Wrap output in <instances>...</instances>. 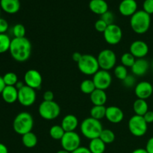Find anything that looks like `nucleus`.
I'll return each instance as SVG.
<instances>
[{
  "instance_id": "1",
  "label": "nucleus",
  "mask_w": 153,
  "mask_h": 153,
  "mask_svg": "<svg viewBox=\"0 0 153 153\" xmlns=\"http://www.w3.org/2000/svg\"><path fill=\"white\" fill-rule=\"evenodd\" d=\"M10 55L16 61L25 62L29 59L31 53V43L26 37L16 38L11 40L10 49Z\"/></svg>"
},
{
  "instance_id": "2",
  "label": "nucleus",
  "mask_w": 153,
  "mask_h": 153,
  "mask_svg": "<svg viewBox=\"0 0 153 153\" xmlns=\"http://www.w3.org/2000/svg\"><path fill=\"white\" fill-rule=\"evenodd\" d=\"M103 130L102 125L100 120L94 118H85L80 125V131L85 137L89 140L100 137L101 132Z\"/></svg>"
},
{
  "instance_id": "3",
  "label": "nucleus",
  "mask_w": 153,
  "mask_h": 153,
  "mask_svg": "<svg viewBox=\"0 0 153 153\" xmlns=\"http://www.w3.org/2000/svg\"><path fill=\"white\" fill-rule=\"evenodd\" d=\"M151 24L150 15L143 10H137L131 16L130 25L133 31L139 34H145L149 29Z\"/></svg>"
},
{
  "instance_id": "4",
  "label": "nucleus",
  "mask_w": 153,
  "mask_h": 153,
  "mask_svg": "<svg viewBox=\"0 0 153 153\" xmlns=\"http://www.w3.org/2000/svg\"><path fill=\"white\" fill-rule=\"evenodd\" d=\"M34 126V119L30 113L22 111L15 117L13 122V128L16 133L20 135L30 132Z\"/></svg>"
},
{
  "instance_id": "5",
  "label": "nucleus",
  "mask_w": 153,
  "mask_h": 153,
  "mask_svg": "<svg viewBox=\"0 0 153 153\" xmlns=\"http://www.w3.org/2000/svg\"><path fill=\"white\" fill-rule=\"evenodd\" d=\"M80 72L86 76H94L100 70L97 58L89 54L82 55L80 61L77 63Z\"/></svg>"
},
{
  "instance_id": "6",
  "label": "nucleus",
  "mask_w": 153,
  "mask_h": 153,
  "mask_svg": "<svg viewBox=\"0 0 153 153\" xmlns=\"http://www.w3.org/2000/svg\"><path fill=\"white\" fill-rule=\"evenodd\" d=\"M38 113L43 119L53 120L61 114V108L55 101H43L39 105Z\"/></svg>"
},
{
  "instance_id": "7",
  "label": "nucleus",
  "mask_w": 153,
  "mask_h": 153,
  "mask_svg": "<svg viewBox=\"0 0 153 153\" xmlns=\"http://www.w3.org/2000/svg\"><path fill=\"white\" fill-rule=\"evenodd\" d=\"M128 129L131 134L135 137H142L146 133L148 123L143 116L134 114L128 120Z\"/></svg>"
},
{
  "instance_id": "8",
  "label": "nucleus",
  "mask_w": 153,
  "mask_h": 153,
  "mask_svg": "<svg viewBox=\"0 0 153 153\" xmlns=\"http://www.w3.org/2000/svg\"><path fill=\"white\" fill-rule=\"evenodd\" d=\"M100 70H108L115 67L117 63L116 54L111 49H103L97 56Z\"/></svg>"
},
{
  "instance_id": "9",
  "label": "nucleus",
  "mask_w": 153,
  "mask_h": 153,
  "mask_svg": "<svg viewBox=\"0 0 153 153\" xmlns=\"http://www.w3.org/2000/svg\"><path fill=\"white\" fill-rule=\"evenodd\" d=\"M61 144L63 149L72 152L81 146V137L76 131L65 132L61 140Z\"/></svg>"
},
{
  "instance_id": "10",
  "label": "nucleus",
  "mask_w": 153,
  "mask_h": 153,
  "mask_svg": "<svg viewBox=\"0 0 153 153\" xmlns=\"http://www.w3.org/2000/svg\"><path fill=\"white\" fill-rule=\"evenodd\" d=\"M37 94L35 90L25 85L18 91V100L19 104L25 107L31 106L36 101Z\"/></svg>"
},
{
  "instance_id": "11",
  "label": "nucleus",
  "mask_w": 153,
  "mask_h": 153,
  "mask_svg": "<svg viewBox=\"0 0 153 153\" xmlns=\"http://www.w3.org/2000/svg\"><path fill=\"white\" fill-rule=\"evenodd\" d=\"M103 36L106 43L110 45H117L122 40V29L119 25L114 23L108 25L107 28L103 33Z\"/></svg>"
},
{
  "instance_id": "12",
  "label": "nucleus",
  "mask_w": 153,
  "mask_h": 153,
  "mask_svg": "<svg viewBox=\"0 0 153 153\" xmlns=\"http://www.w3.org/2000/svg\"><path fill=\"white\" fill-rule=\"evenodd\" d=\"M92 80L97 89L105 91L111 85L112 77L107 70H100L93 76Z\"/></svg>"
},
{
  "instance_id": "13",
  "label": "nucleus",
  "mask_w": 153,
  "mask_h": 153,
  "mask_svg": "<svg viewBox=\"0 0 153 153\" xmlns=\"http://www.w3.org/2000/svg\"><path fill=\"white\" fill-rule=\"evenodd\" d=\"M43 78L40 72L36 70H28L24 76V83L25 85L34 90H39L42 86Z\"/></svg>"
},
{
  "instance_id": "14",
  "label": "nucleus",
  "mask_w": 153,
  "mask_h": 153,
  "mask_svg": "<svg viewBox=\"0 0 153 153\" xmlns=\"http://www.w3.org/2000/svg\"><path fill=\"white\" fill-rule=\"evenodd\" d=\"M134 94L137 99L147 100L153 94V86L152 84L146 81H143L134 87Z\"/></svg>"
},
{
  "instance_id": "15",
  "label": "nucleus",
  "mask_w": 153,
  "mask_h": 153,
  "mask_svg": "<svg viewBox=\"0 0 153 153\" xmlns=\"http://www.w3.org/2000/svg\"><path fill=\"white\" fill-rule=\"evenodd\" d=\"M130 53L132 54L135 58H144L149 53V46L146 42L143 40H135L130 45Z\"/></svg>"
},
{
  "instance_id": "16",
  "label": "nucleus",
  "mask_w": 153,
  "mask_h": 153,
  "mask_svg": "<svg viewBox=\"0 0 153 153\" xmlns=\"http://www.w3.org/2000/svg\"><path fill=\"white\" fill-rule=\"evenodd\" d=\"M119 11L123 16H131L137 11V3L135 0H123L119 4Z\"/></svg>"
},
{
  "instance_id": "17",
  "label": "nucleus",
  "mask_w": 153,
  "mask_h": 153,
  "mask_svg": "<svg viewBox=\"0 0 153 153\" xmlns=\"http://www.w3.org/2000/svg\"><path fill=\"white\" fill-rule=\"evenodd\" d=\"M105 118L112 123H120L124 118V113L119 107L109 106L106 108Z\"/></svg>"
},
{
  "instance_id": "18",
  "label": "nucleus",
  "mask_w": 153,
  "mask_h": 153,
  "mask_svg": "<svg viewBox=\"0 0 153 153\" xmlns=\"http://www.w3.org/2000/svg\"><path fill=\"white\" fill-rule=\"evenodd\" d=\"M133 75L135 76H143L149 69V63L145 58L136 59L134 65L131 67Z\"/></svg>"
},
{
  "instance_id": "19",
  "label": "nucleus",
  "mask_w": 153,
  "mask_h": 153,
  "mask_svg": "<svg viewBox=\"0 0 153 153\" xmlns=\"http://www.w3.org/2000/svg\"><path fill=\"white\" fill-rule=\"evenodd\" d=\"M0 7L5 13L13 14L20 9V1L19 0H0Z\"/></svg>"
},
{
  "instance_id": "20",
  "label": "nucleus",
  "mask_w": 153,
  "mask_h": 153,
  "mask_svg": "<svg viewBox=\"0 0 153 153\" xmlns=\"http://www.w3.org/2000/svg\"><path fill=\"white\" fill-rule=\"evenodd\" d=\"M1 95L6 103L13 104L18 100V90L15 86H5Z\"/></svg>"
},
{
  "instance_id": "21",
  "label": "nucleus",
  "mask_w": 153,
  "mask_h": 153,
  "mask_svg": "<svg viewBox=\"0 0 153 153\" xmlns=\"http://www.w3.org/2000/svg\"><path fill=\"white\" fill-rule=\"evenodd\" d=\"M61 126L65 132L68 131H75L79 126V120L75 115L67 114L63 118Z\"/></svg>"
},
{
  "instance_id": "22",
  "label": "nucleus",
  "mask_w": 153,
  "mask_h": 153,
  "mask_svg": "<svg viewBox=\"0 0 153 153\" xmlns=\"http://www.w3.org/2000/svg\"><path fill=\"white\" fill-rule=\"evenodd\" d=\"M89 8L96 14L102 15L108 10V4L105 0H91L89 2Z\"/></svg>"
},
{
  "instance_id": "23",
  "label": "nucleus",
  "mask_w": 153,
  "mask_h": 153,
  "mask_svg": "<svg viewBox=\"0 0 153 153\" xmlns=\"http://www.w3.org/2000/svg\"><path fill=\"white\" fill-rule=\"evenodd\" d=\"M91 102L94 105H105L107 102V95L105 91L96 89L92 94L90 95Z\"/></svg>"
},
{
  "instance_id": "24",
  "label": "nucleus",
  "mask_w": 153,
  "mask_h": 153,
  "mask_svg": "<svg viewBox=\"0 0 153 153\" xmlns=\"http://www.w3.org/2000/svg\"><path fill=\"white\" fill-rule=\"evenodd\" d=\"M133 110L136 115L143 116L149 111V105L145 100L137 99L133 104Z\"/></svg>"
},
{
  "instance_id": "25",
  "label": "nucleus",
  "mask_w": 153,
  "mask_h": 153,
  "mask_svg": "<svg viewBox=\"0 0 153 153\" xmlns=\"http://www.w3.org/2000/svg\"><path fill=\"white\" fill-rule=\"evenodd\" d=\"M88 149L91 153H104L106 149V144L100 137H97L91 140Z\"/></svg>"
},
{
  "instance_id": "26",
  "label": "nucleus",
  "mask_w": 153,
  "mask_h": 153,
  "mask_svg": "<svg viewBox=\"0 0 153 153\" xmlns=\"http://www.w3.org/2000/svg\"><path fill=\"white\" fill-rule=\"evenodd\" d=\"M22 143L26 148L31 149L37 144V137L32 131L22 135Z\"/></svg>"
},
{
  "instance_id": "27",
  "label": "nucleus",
  "mask_w": 153,
  "mask_h": 153,
  "mask_svg": "<svg viewBox=\"0 0 153 153\" xmlns=\"http://www.w3.org/2000/svg\"><path fill=\"white\" fill-rule=\"evenodd\" d=\"M106 108L105 105H94L91 109V117L98 120H101L105 117Z\"/></svg>"
},
{
  "instance_id": "28",
  "label": "nucleus",
  "mask_w": 153,
  "mask_h": 153,
  "mask_svg": "<svg viewBox=\"0 0 153 153\" xmlns=\"http://www.w3.org/2000/svg\"><path fill=\"white\" fill-rule=\"evenodd\" d=\"M97 89L92 79H85L82 81L80 85V90L82 93L91 95Z\"/></svg>"
},
{
  "instance_id": "29",
  "label": "nucleus",
  "mask_w": 153,
  "mask_h": 153,
  "mask_svg": "<svg viewBox=\"0 0 153 153\" xmlns=\"http://www.w3.org/2000/svg\"><path fill=\"white\" fill-rule=\"evenodd\" d=\"M64 134H65V131L62 128V126L59 125L52 126L49 130V135L54 140H61Z\"/></svg>"
},
{
  "instance_id": "30",
  "label": "nucleus",
  "mask_w": 153,
  "mask_h": 153,
  "mask_svg": "<svg viewBox=\"0 0 153 153\" xmlns=\"http://www.w3.org/2000/svg\"><path fill=\"white\" fill-rule=\"evenodd\" d=\"M10 43L11 40L7 34H0V54L9 51Z\"/></svg>"
},
{
  "instance_id": "31",
  "label": "nucleus",
  "mask_w": 153,
  "mask_h": 153,
  "mask_svg": "<svg viewBox=\"0 0 153 153\" xmlns=\"http://www.w3.org/2000/svg\"><path fill=\"white\" fill-rule=\"evenodd\" d=\"M100 138L104 142L105 144H110L113 143L115 140V134L111 129H104L100 136Z\"/></svg>"
},
{
  "instance_id": "32",
  "label": "nucleus",
  "mask_w": 153,
  "mask_h": 153,
  "mask_svg": "<svg viewBox=\"0 0 153 153\" xmlns=\"http://www.w3.org/2000/svg\"><path fill=\"white\" fill-rule=\"evenodd\" d=\"M2 77L6 86H15L18 82L17 75L13 72L6 73Z\"/></svg>"
},
{
  "instance_id": "33",
  "label": "nucleus",
  "mask_w": 153,
  "mask_h": 153,
  "mask_svg": "<svg viewBox=\"0 0 153 153\" xmlns=\"http://www.w3.org/2000/svg\"><path fill=\"white\" fill-rule=\"evenodd\" d=\"M120 61L122 65L125 66L126 67H131L134 65L136 58L130 52H126V53L123 54V55L121 56Z\"/></svg>"
},
{
  "instance_id": "34",
  "label": "nucleus",
  "mask_w": 153,
  "mask_h": 153,
  "mask_svg": "<svg viewBox=\"0 0 153 153\" xmlns=\"http://www.w3.org/2000/svg\"><path fill=\"white\" fill-rule=\"evenodd\" d=\"M114 73L117 79L119 80L123 81L128 76V70H127V67L125 66L122 65H117L114 67Z\"/></svg>"
},
{
  "instance_id": "35",
  "label": "nucleus",
  "mask_w": 153,
  "mask_h": 153,
  "mask_svg": "<svg viewBox=\"0 0 153 153\" xmlns=\"http://www.w3.org/2000/svg\"><path fill=\"white\" fill-rule=\"evenodd\" d=\"M25 28L22 24L18 23L16 24L12 28V33L14 37L16 38H21V37H25Z\"/></svg>"
},
{
  "instance_id": "36",
  "label": "nucleus",
  "mask_w": 153,
  "mask_h": 153,
  "mask_svg": "<svg viewBox=\"0 0 153 153\" xmlns=\"http://www.w3.org/2000/svg\"><path fill=\"white\" fill-rule=\"evenodd\" d=\"M123 82V85L127 88H133L134 86H136V78L134 75H128L127 77L124 79Z\"/></svg>"
},
{
  "instance_id": "37",
  "label": "nucleus",
  "mask_w": 153,
  "mask_h": 153,
  "mask_svg": "<svg viewBox=\"0 0 153 153\" xmlns=\"http://www.w3.org/2000/svg\"><path fill=\"white\" fill-rule=\"evenodd\" d=\"M101 19L103 21L107 23L108 25H111L114 24V15L112 12H111L110 10H108L107 12H105V13H103L102 15H101Z\"/></svg>"
},
{
  "instance_id": "38",
  "label": "nucleus",
  "mask_w": 153,
  "mask_h": 153,
  "mask_svg": "<svg viewBox=\"0 0 153 153\" xmlns=\"http://www.w3.org/2000/svg\"><path fill=\"white\" fill-rule=\"evenodd\" d=\"M94 27H95V29L97 30V31L104 33V31H105V29L107 28L108 25L105 21H103L102 19H100L95 22V24H94Z\"/></svg>"
},
{
  "instance_id": "39",
  "label": "nucleus",
  "mask_w": 153,
  "mask_h": 153,
  "mask_svg": "<svg viewBox=\"0 0 153 153\" xmlns=\"http://www.w3.org/2000/svg\"><path fill=\"white\" fill-rule=\"evenodd\" d=\"M143 8L148 14L153 13V0H145L143 4Z\"/></svg>"
},
{
  "instance_id": "40",
  "label": "nucleus",
  "mask_w": 153,
  "mask_h": 153,
  "mask_svg": "<svg viewBox=\"0 0 153 153\" xmlns=\"http://www.w3.org/2000/svg\"><path fill=\"white\" fill-rule=\"evenodd\" d=\"M9 25L6 19L0 17V34H5L8 30Z\"/></svg>"
},
{
  "instance_id": "41",
  "label": "nucleus",
  "mask_w": 153,
  "mask_h": 153,
  "mask_svg": "<svg viewBox=\"0 0 153 153\" xmlns=\"http://www.w3.org/2000/svg\"><path fill=\"white\" fill-rule=\"evenodd\" d=\"M43 101H54V94L51 91H46L43 94Z\"/></svg>"
},
{
  "instance_id": "42",
  "label": "nucleus",
  "mask_w": 153,
  "mask_h": 153,
  "mask_svg": "<svg viewBox=\"0 0 153 153\" xmlns=\"http://www.w3.org/2000/svg\"><path fill=\"white\" fill-rule=\"evenodd\" d=\"M143 118H144L145 121L149 123H153V111H148L144 115H143Z\"/></svg>"
},
{
  "instance_id": "43",
  "label": "nucleus",
  "mask_w": 153,
  "mask_h": 153,
  "mask_svg": "<svg viewBox=\"0 0 153 153\" xmlns=\"http://www.w3.org/2000/svg\"><path fill=\"white\" fill-rule=\"evenodd\" d=\"M145 149H146V150L147 151L148 153H153V137H150L148 140Z\"/></svg>"
},
{
  "instance_id": "44",
  "label": "nucleus",
  "mask_w": 153,
  "mask_h": 153,
  "mask_svg": "<svg viewBox=\"0 0 153 153\" xmlns=\"http://www.w3.org/2000/svg\"><path fill=\"white\" fill-rule=\"evenodd\" d=\"M71 153H91L88 147H85V146H80L76 150H74Z\"/></svg>"
},
{
  "instance_id": "45",
  "label": "nucleus",
  "mask_w": 153,
  "mask_h": 153,
  "mask_svg": "<svg viewBox=\"0 0 153 153\" xmlns=\"http://www.w3.org/2000/svg\"><path fill=\"white\" fill-rule=\"evenodd\" d=\"M82 55H82V54H81L80 52H74V53L73 54V55H72V58H73V61H76V62L78 63L81 60V58H82Z\"/></svg>"
},
{
  "instance_id": "46",
  "label": "nucleus",
  "mask_w": 153,
  "mask_h": 153,
  "mask_svg": "<svg viewBox=\"0 0 153 153\" xmlns=\"http://www.w3.org/2000/svg\"><path fill=\"white\" fill-rule=\"evenodd\" d=\"M0 153H8V149L2 143H0Z\"/></svg>"
},
{
  "instance_id": "47",
  "label": "nucleus",
  "mask_w": 153,
  "mask_h": 153,
  "mask_svg": "<svg viewBox=\"0 0 153 153\" xmlns=\"http://www.w3.org/2000/svg\"><path fill=\"white\" fill-rule=\"evenodd\" d=\"M5 84H4V80H3V77L2 76H0V94H1V92L3 91L4 88H5Z\"/></svg>"
},
{
  "instance_id": "48",
  "label": "nucleus",
  "mask_w": 153,
  "mask_h": 153,
  "mask_svg": "<svg viewBox=\"0 0 153 153\" xmlns=\"http://www.w3.org/2000/svg\"><path fill=\"white\" fill-rule=\"evenodd\" d=\"M25 85L22 82H20V81H18V82L16 84V85H15V88H16V89H17L18 91H19V89H21V88H23V87L25 86Z\"/></svg>"
},
{
  "instance_id": "49",
  "label": "nucleus",
  "mask_w": 153,
  "mask_h": 153,
  "mask_svg": "<svg viewBox=\"0 0 153 153\" xmlns=\"http://www.w3.org/2000/svg\"><path fill=\"white\" fill-rule=\"evenodd\" d=\"M131 153H148L146 149H143V148H138V149H134Z\"/></svg>"
},
{
  "instance_id": "50",
  "label": "nucleus",
  "mask_w": 153,
  "mask_h": 153,
  "mask_svg": "<svg viewBox=\"0 0 153 153\" xmlns=\"http://www.w3.org/2000/svg\"><path fill=\"white\" fill-rule=\"evenodd\" d=\"M56 153H71V152H68V151L65 150V149H61V150L58 151Z\"/></svg>"
},
{
  "instance_id": "51",
  "label": "nucleus",
  "mask_w": 153,
  "mask_h": 153,
  "mask_svg": "<svg viewBox=\"0 0 153 153\" xmlns=\"http://www.w3.org/2000/svg\"><path fill=\"white\" fill-rule=\"evenodd\" d=\"M1 7H0V14H1Z\"/></svg>"
},
{
  "instance_id": "52",
  "label": "nucleus",
  "mask_w": 153,
  "mask_h": 153,
  "mask_svg": "<svg viewBox=\"0 0 153 153\" xmlns=\"http://www.w3.org/2000/svg\"><path fill=\"white\" fill-rule=\"evenodd\" d=\"M152 69H153V62H152Z\"/></svg>"
}]
</instances>
